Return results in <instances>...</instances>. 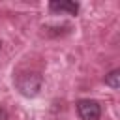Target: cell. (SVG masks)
Instances as JSON below:
<instances>
[{"label":"cell","instance_id":"cell-4","mask_svg":"<svg viewBox=\"0 0 120 120\" xmlns=\"http://www.w3.org/2000/svg\"><path fill=\"white\" fill-rule=\"evenodd\" d=\"M105 84L111 86L112 90H118V88H120V69H112V71L105 77Z\"/></svg>","mask_w":120,"mask_h":120},{"label":"cell","instance_id":"cell-1","mask_svg":"<svg viewBox=\"0 0 120 120\" xmlns=\"http://www.w3.org/2000/svg\"><path fill=\"white\" fill-rule=\"evenodd\" d=\"M41 82H43V79H41V75L38 71H22V73H19L15 77L17 90L26 98L38 96V92L41 90Z\"/></svg>","mask_w":120,"mask_h":120},{"label":"cell","instance_id":"cell-2","mask_svg":"<svg viewBox=\"0 0 120 120\" xmlns=\"http://www.w3.org/2000/svg\"><path fill=\"white\" fill-rule=\"evenodd\" d=\"M77 112H79L81 120H99L101 107L96 99H81L77 103Z\"/></svg>","mask_w":120,"mask_h":120},{"label":"cell","instance_id":"cell-6","mask_svg":"<svg viewBox=\"0 0 120 120\" xmlns=\"http://www.w3.org/2000/svg\"><path fill=\"white\" fill-rule=\"evenodd\" d=\"M0 49H2V43H0Z\"/></svg>","mask_w":120,"mask_h":120},{"label":"cell","instance_id":"cell-3","mask_svg":"<svg viewBox=\"0 0 120 120\" xmlns=\"http://www.w3.org/2000/svg\"><path fill=\"white\" fill-rule=\"evenodd\" d=\"M49 8H51V11H66L69 15H75L79 11V4L77 2H51Z\"/></svg>","mask_w":120,"mask_h":120},{"label":"cell","instance_id":"cell-5","mask_svg":"<svg viewBox=\"0 0 120 120\" xmlns=\"http://www.w3.org/2000/svg\"><path fill=\"white\" fill-rule=\"evenodd\" d=\"M0 120H8V112H6V109H2V107H0Z\"/></svg>","mask_w":120,"mask_h":120}]
</instances>
